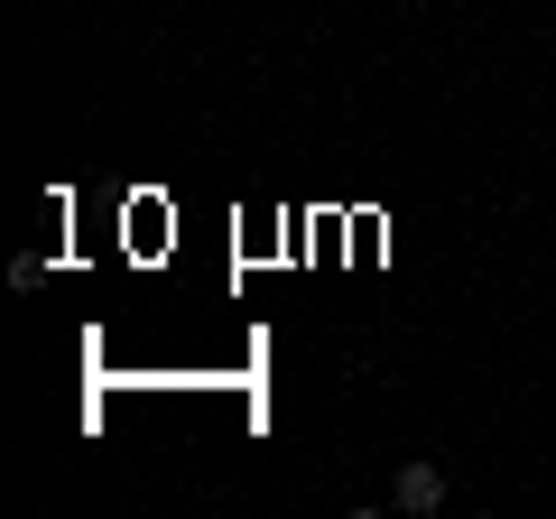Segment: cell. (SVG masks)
Segmentation results:
<instances>
[{"instance_id":"1","label":"cell","mask_w":556,"mask_h":519,"mask_svg":"<svg viewBox=\"0 0 556 519\" xmlns=\"http://www.w3.org/2000/svg\"><path fill=\"white\" fill-rule=\"evenodd\" d=\"M390 510H399V519H437V510H445V464H437V455H408V464L390 473Z\"/></svg>"}]
</instances>
